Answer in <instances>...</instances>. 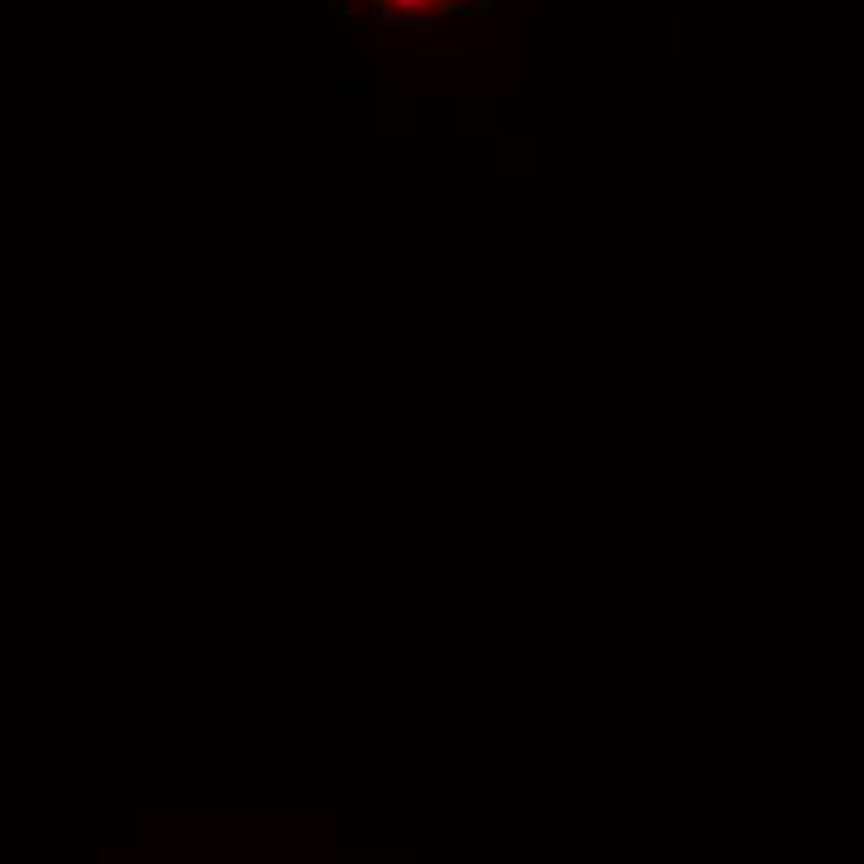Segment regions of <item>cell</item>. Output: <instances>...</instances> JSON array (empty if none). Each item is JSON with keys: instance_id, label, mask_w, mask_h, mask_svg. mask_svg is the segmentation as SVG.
<instances>
[{"instance_id": "obj_1", "label": "cell", "mask_w": 864, "mask_h": 864, "mask_svg": "<svg viewBox=\"0 0 864 864\" xmlns=\"http://www.w3.org/2000/svg\"><path fill=\"white\" fill-rule=\"evenodd\" d=\"M388 5H393V10H403L408 20H418V25H423V15L432 10V0H388Z\"/></svg>"}]
</instances>
